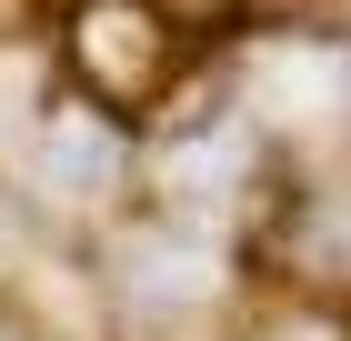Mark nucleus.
Masks as SVG:
<instances>
[{"label": "nucleus", "mask_w": 351, "mask_h": 341, "mask_svg": "<svg viewBox=\"0 0 351 341\" xmlns=\"http://www.w3.org/2000/svg\"><path fill=\"white\" fill-rule=\"evenodd\" d=\"M0 341H10V331H0Z\"/></svg>", "instance_id": "4"}, {"label": "nucleus", "mask_w": 351, "mask_h": 341, "mask_svg": "<svg viewBox=\"0 0 351 341\" xmlns=\"http://www.w3.org/2000/svg\"><path fill=\"white\" fill-rule=\"evenodd\" d=\"M341 101H351V60H341Z\"/></svg>", "instance_id": "3"}, {"label": "nucleus", "mask_w": 351, "mask_h": 341, "mask_svg": "<svg viewBox=\"0 0 351 341\" xmlns=\"http://www.w3.org/2000/svg\"><path fill=\"white\" fill-rule=\"evenodd\" d=\"M241 171H251V141H241V131H211V141H181V151L161 161V181L181 191L191 211H201V201H231V191H241Z\"/></svg>", "instance_id": "2"}, {"label": "nucleus", "mask_w": 351, "mask_h": 341, "mask_svg": "<svg viewBox=\"0 0 351 341\" xmlns=\"http://www.w3.org/2000/svg\"><path fill=\"white\" fill-rule=\"evenodd\" d=\"M30 171H40V191H60V201H101V191L121 181V141H110L90 110H51L40 141H30Z\"/></svg>", "instance_id": "1"}]
</instances>
